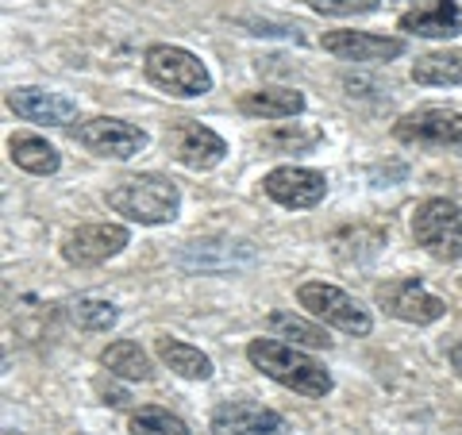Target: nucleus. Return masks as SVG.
Segmentation results:
<instances>
[{
    "label": "nucleus",
    "mask_w": 462,
    "mask_h": 435,
    "mask_svg": "<svg viewBox=\"0 0 462 435\" xmlns=\"http://www.w3.org/2000/svg\"><path fill=\"white\" fill-rule=\"evenodd\" d=\"M328 54L343 58V62H389V58L404 54V39L370 35V32H328L320 39Z\"/></svg>",
    "instance_id": "nucleus-14"
},
{
    "label": "nucleus",
    "mask_w": 462,
    "mask_h": 435,
    "mask_svg": "<svg viewBox=\"0 0 462 435\" xmlns=\"http://www.w3.org/2000/svg\"><path fill=\"white\" fill-rule=\"evenodd\" d=\"M297 301H300V309H309L316 316V320L339 328V331H346V336H370L374 331L370 309H363V304H358L351 293H343L339 285L305 282L297 289Z\"/></svg>",
    "instance_id": "nucleus-5"
},
{
    "label": "nucleus",
    "mask_w": 462,
    "mask_h": 435,
    "mask_svg": "<svg viewBox=\"0 0 462 435\" xmlns=\"http://www.w3.org/2000/svg\"><path fill=\"white\" fill-rule=\"evenodd\" d=\"M254 243L247 239H197L181 251V266L193 273H236L254 266Z\"/></svg>",
    "instance_id": "nucleus-9"
},
{
    "label": "nucleus",
    "mask_w": 462,
    "mask_h": 435,
    "mask_svg": "<svg viewBox=\"0 0 462 435\" xmlns=\"http://www.w3.org/2000/svg\"><path fill=\"white\" fill-rule=\"evenodd\" d=\"M8 154H12V162H16L20 170L39 173V178H47V173H54L58 166H62L58 151L51 147L47 139H39V135H12Z\"/></svg>",
    "instance_id": "nucleus-20"
},
{
    "label": "nucleus",
    "mask_w": 462,
    "mask_h": 435,
    "mask_svg": "<svg viewBox=\"0 0 462 435\" xmlns=\"http://www.w3.org/2000/svg\"><path fill=\"white\" fill-rule=\"evenodd\" d=\"M447 358H451V366H455V370L462 374V339H458V343L451 347V355H447Z\"/></svg>",
    "instance_id": "nucleus-27"
},
{
    "label": "nucleus",
    "mask_w": 462,
    "mask_h": 435,
    "mask_svg": "<svg viewBox=\"0 0 462 435\" xmlns=\"http://www.w3.org/2000/svg\"><path fill=\"white\" fill-rule=\"evenodd\" d=\"M116 304L108 301H93V297H78L69 304V320H74L81 331H108L116 324Z\"/></svg>",
    "instance_id": "nucleus-24"
},
{
    "label": "nucleus",
    "mask_w": 462,
    "mask_h": 435,
    "mask_svg": "<svg viewBox=\"0 0 462 435\" xmlns=\"http://www.w3.org/2000/svg\"><path fill=\"white\" fill-rule=\"evenodd\" d=\"M263 190L270 200H278L282 208H312L320 205L328 193V178L320 170H305V166H278L263 178Z\"/></svg>",
    "instance_id": "nucleus-10"
},
{
    "label": "nucleus",
    "mask_w": 462,
    "mask_h": 435,
    "mask_svg": "<svg viewBox=\"0 0 462 435\" xmlns=\"http://www.w3.org/2000/svg\"><path fill=\"white\" fill-rule=\"evenodd\" d=\"M154 347H158V358H162L173 374H181V378H189V382L212 378V358L200 351V347H189V343L170 339V336H162Z\"/></svg>",
    "instance_id": "nucleus-17"
},
{
    "label": "nucleus",
    "mask_w": 462,
    "mask_h": 435,
    "mask_svg": "<svg viewBox=\"0 0 462 435\" xmlns=\"http://www.w3.org/2000/svg\"><path fill=\"white\" fill-rule=\"evenodd\" d=\"M108 208L135 224H170L181 208V190L162 173H139L108 190Z\"/></svg>",
    "instance_id": "nucleus-2"
},
{
    "label": "nucleus",
    "mask_w": 462,
    "mask_h": 435,
    "mask_svg": "<svg viewBox=\"0 0 462 435\" xmlns=\"http://www.w3.org/2000/svg\"><path fill=\"white\" fill-rule=\"evenodd\" d=\"M78 143L85 151H93L100 158H116V162H127L147 147V132L135 124H124L116 116H97V120L78 127Z\"/></svg>",
    "instance_id": "nucleus-7"
},
{
    "label": "nucleus",
    "mask_w": 462,
    "mask_h": 435,
    "mask_svg": "<svg viewBox=\"0 0 462 435\" xmlns=\"http://www.w3.org/2000/svg\"><path fill=\"white\" fill-rule=\"evenodd\" d=\"M212 435H293L285 416L254 401H227L212 412Z\"/></svg>",
    "instance_id": "nucleus-12"
},
{
    "label": "nucleus",
    "mask_w": 462,
    "mask_h": 435,
    "mask_svg": "<svg viewBox=\"0 0 462 435\" xmlns=\"http://www.w3.org/2000/svg\"><path fill=\"white\" fill-rule=\"evenodd\" d=\"M8 108L27 124H47V127H66L78 120L74 100L62 93H47V89H12Z\"/></svg>",
    "instance_id": "nucleus-15"
},
{
    "label": "nucleus",
    "mask_w": 462,
    "mask_h": 435,
    "mask_svg": "<svg viewBox=\"0 0 462 435\" xmlns=\"http://www.w3.org/2000/svg\"><path fill=\"white\" fill-rule=\"evenodd\" d=\"M309 8L320 16H363L378 8V0H309Z\"/></svg>",
    "instance_id": "nucleus-26"
},
{
    "label": "nucleus",
    "mask_w": 462,
    "mask_h": 435,
    "mask_svg": "<svg viewBox=\"0 0 462 435\" xmlns=\"http://www.w3.org/2000/svg\"><path fill=\"white\" fill-rule=\"evenodd\" d=\"M247 358L254 370H263L266 378L293 389L300 397H328L331 393V374L312 355L297 351V347H289L282 339H254L247 347Z\"/></svg>",
    "instance_id": "nucleus-1"
},
{
    "label": "nucleus",
    "mask_w": 462,
    "mask_h": 435,
    "mask_svg": "<svg viewBox=\"0 0 462 435\" xmlns=\"http://www.w3.org/2000/svg\"><path fill=\"white\" fill-rule=\"evenodd\" d=\"M124 246H127L124 224H85L66 236L62 258L69 266H97V263H108L112 255H120Z\"/></svg>",
    "instance_id": "nucleus-11"
},
{
    "label": "nucleus",
    "mask_w": 462,
    "mask_h": 435,
    "mask_svg": "<svg viewBox=\"0 0 462 435\" xmlns=\"http://www.w3.org/2000/svg\"><path fill=\"white\" fill-rule=\"evenodd\" d=\"M393 135L409 147H451L462 151V112L455 108H416L401 116Z\"/></svg>",
    "instance_id": "nucleus-6"
},
{
    "label": "nucleus",
    "mask_w": 462,
    "mask_h": 435,
    "mask_svg": "<svg viewBox=\"0 0 462 435\" xmlns=\"http://www.w3.org/2000/svg\"><path fill=\"white\" fill-rule=\"evenodd\" d=\"M78 435H85V431H78Z\"/></svg>",
    "instance_id": "nucleus-28"
},
{
    "label": "nucleus",
    "mask_w": 462,
    "mask_h": 435,
    "mask_svg": "<svg viewBox=\"0 0 462 435\" xmlns=\"http://www.w3.org/2000/svg\"><path fill=\"white\" fill-rule=\"evenodd\" d=\"M320 143V132L316 127H289V124H278V127H270V132H263V147L266 151H282V154H289V151H309V147H316Z\"/></svg>",
    "instance_id": "nucleus-23"
},
{
    "label": "nucleus",
    "mask_w": 462,
    "mask_h": 435,
    "mask_svg": "<svg viewBox=\"0 0 462 435\" xmlns=\"http://www.w3.org/2000/svg\"><path fill=\"white\" fill-rule=\"evenodd\" d=\"M374 297H378V304L389 316H397V320H404V324H436L447 312V304L436 293H428V289L420 285V278L385 282V285H378Z\"/></svg>",
    "instance_id": "nucleus-8"
},
{
    "label": "nucleus",
    "mask_w": 462,
    "mask_h": 435,
    "mask_svg": "<svg viewBox=\"0 0 462 435\" xmlns=\"http://www.w3.org/2000/svg\"><path fill=\"white\" fill-rule=\"evenodd\" d=\"M170 147H173V158L189 170H212L216 162H224L227 154V143L212 132V127L197 124V120H181L173 124L170 132Z\"/></svg>",
    "instance_id": "nucleus-13"
},
{
    "label": "nucleus",
    "mask_w": 462,
    "mask_h": 435,
    "mask_svg": "<svg viewBox=\"0 0 462 435\" xmlns=\"http://www.w3.org/2000/svg\"><path fill=\"white\" fill-rule=\"evenodd\" d=\"M239 108L247 116H263V120H285V116L305 112V97L297 89H254L239 97Z\"/></svg>",
    "instance_id": "nucleus-18"
},
{
    "label": "nucleus",
    "mask_w": 462,
    "mask_h": 435,
    "mask_svg": "<svg viewBox=\"0 0 462 435\" xmlns=\"http://www.w3.org/2000/svg\"><path fill=\"white\" fill-rule=\"evenodd\" d=\"M100 362L108 366V374H116V378H127V382H151L154 378V366H151L147 351H143L139 343H132V339L112 343L108 351L100 355Z\"/></svg>",
    "instance_id": "nucleus-19"
},
{
    "label": "nucleus",
    "mask_w": 462,
    "mask_h": 435,
    "mask_svg": "<svg viewBox=\"0 0 462 435\" xmlns=\"http://www.w3.org/2000/svg\"><path fill=\"white\" fill-rule=\"evenodd\" d=\"M412 81L416 85H462V51H443V54L416 58Z\"/></svg>",
    "instance_id": "nucleus-21"
},
{
    "label": "nucleus",
    "mask_w": 462,
    "mask_h": 435,
    "mask_svg": "<svg viewBox=\"0 0 462 435\" xmlns=\"http://www.w3.org/2000/svg\"><path fill=\"white\" fill-rule=\"evenodd\" d=\"M266 324H270V331H278V336L293 339V343H305V347H331V339H328V331H324V328H316V324H309V320H300V316H293V312H273Z\"/></svg>",
    "instance_id": "nucleus-22"
},
{
    "label": "nucleus",
    "mask_w": 462,
    "mask_h": 435,
    "mask_svg": "<svg viewBox=\"0 0 462 435\" xmlns=\"http://www.w3.org/2000/svg\"><path fill=\"white\" fill-rule=\"evenodd\" d=\"M143 69H147V78L158 89H166L173 97H205L212 89L208 66L185 47H170V42H154L143 54Z\"/></svg>",
    "instance_id": "nucleus-3"
},
{
    "label": "nucleus",
    "mask_w": 462,
    "mask_h": 435,
    "mask_svg": "<svg viewBox=\"0 0 462 435\" xmlns=\"http://www.w3.org/2000/svg\"><path fill=\"white\" fill-rule=\"evenodd\" d=\"M412 239L439 263H458L462 258V208L455 200L431 197L412 212Z\"/></svg>",
    "instance_id": "nucleus-4"
},
{
    "label": "nucleus",
    "mask_w": 462,
    "mask_h": 435,
    "mask_svg": "<svg viewBox=\"0 0 462 435\" xmlns=\"http://www.w3.org/2000/svg\"><path fill=\"white\" fill-rule=\"evenodd\" d=\"M401 32L424 35V39H451L462 32V12L455 0H431V5L416 8V12H404Z\"/></svg>",
    "instance_id": "nucleus-16"
},
{
    "label": "nucleus",
    "mask_w": 462,
    "mask_h": 435,
    "mask_svg": "<svg viewBox=\"0 0 462 435\" xmlns=\"http://www.w3.org/2000/svg\"><path fill=\"white\" fill-rule=\"evenodd\" d=\"M127 431L132 435H189L185 420H178L166 409H139L132 416V424H127Z\"/></svg>",
    "instance_id": "nucleus-25"
}]
</instances>
